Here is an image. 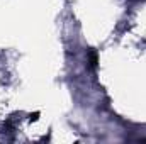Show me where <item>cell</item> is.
<instances>
[{
    "instance_id": "1",
    "label": "cell",
    "mask_w": 146,
    "mask_h": 144,
    "mask_svg": "<svg viewBox=\"0 0 146 144\" xmlns=\"http://www.w3.org/2000/svg\"><path fill=\"white\" fill-rule=\"evenodd\" d=\"M90 65H92V68L97 66V54H94V53H90Z\"/></svg>"
}]
</instances>
